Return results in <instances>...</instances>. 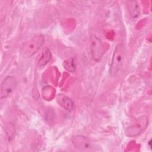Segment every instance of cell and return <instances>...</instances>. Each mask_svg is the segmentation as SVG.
<instances>
[{"label": "cell", "mask_w": 152, "mask_h": 152, "mask_svg": "<svg viewBox=\"0 0 152 152\" xmlns=\"http://www.w3.org/2000/svg\"><path fill=\"white\" fill-rule=\"evenodd\" d=\"M126 56L125 47L122 43L118 44L113 51L109 73L112 77H115L122 68Z\"/></svg>", "instance_id": "cell-1"}, {"label": "cell", "mask_w": 152, "mask_h": 152, "mask_svg": "<svg viewBox=\"0 0 152 152\" xmlns=\"http://www.w3.org/2000/svg\"><path fill=\"white\" fill-rule=\"evenodd\" d=\"M44 42V36L42 34H36L26 42L23 48L24 54L28 57L34 54L42 46Z\"/></svg>", "instance_id": "cell-2"}, {"label": "cell", "mask_w": 152, "mask_h": 152, "mask_svg": "<svg viewBox=\"0 0 152 152\" xmlns=\"http://www.w3.org/2000/svg\"><path fill=\"white\" fill-rule=\"evenodd\" d=\"M90 51L93 59L99 62L104 54V45L102 40L95 35H92L90 38Z\"/></svg>", "instance_id": "cell-3"}, {"label": "cell", "mask_w": 152, "mask_h": 152, "mask_svg": "<svg viewBox=\"0 0 152 152\" xmlns=\"http://www.w3.org/2000/svg\"><path fill=\"white\" fill-rule=\"evenodd\" d=\"M16 81L15 79L11 76H7L1 85L0 98L2 99L10 96L14 91Z\"/></svg>", "instance_id": "cell-4"}, {"label": "cell", "mask_w": 152, "mask_h": 152, "mask_svg": "<svg viewBox=\"0 0 152 152\" xmlns=\"http://www.w3.org/2000/svg\"><path fill=\"white\" fill-rule=\"evenodd\" d=\"M72 142L75 148L81 150H90L93 148L90 141L83 136L75 135L72 137Z\"/></svg>", "instance_id": "cell-5"}, {"label": "cell", "mask_w": 152, "mask_h": 152, "mask_svg": "<svg viewBox=\"0 0 152 152\" xmlns=\"http://www.w3.org/2000/svg\"><path fill=\"white\" fill-rule=\"evenodd\" d=\"M56 101L61 107L68 111H72L74 109V103L73 101L64 94H58Z\"/></svg>", "instance_id": "cell-6"}, {"label": "cell", "mask_w": 152, "mask_h": 152, "mask_svg": "<svg viewBox=\"0 0 152 152\" xmlns=\"http://www.w3.org/2000/svg\"><path fill=\"white\" fill-rule=\"evenodd\" d=\"M52 53L50 50L47 48H44L40 52L37 61V64L39 66H45L51 59Z\"/></svg>", "instance_id": "cell-7"}, {"label": "cell", "mask_w": 152, "mask_h": 152, "mask_svg": "<svg viewBox=\"0 0 152 152\" xmlns=\"http://www.w3.org/2000/svg\"><path fill=\"white\" fill-rule=\"evenodd\" d=\"M128 10L131 17L134 19L137 18L140 14V9L138 3L137 1H129L128 2Z\"/></svg>", "instance_id": "cell-8"}, {"label": "cell", "mask_w": 152, "mask_h": 152, "mask_svg": "<svg viewBox=\"0 0 152 152\" xmlns=\"http://www.w3.org/2000/svg\"><path fill=\"white\" fill-rule=\"evenodd\" d=\"M64 67L69 72H72L75 70V63L74 58H68L65 59L63 63Z\"/></svg>", "instance_id": "cell-9"}]
</instances>
